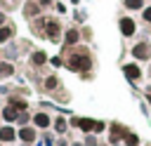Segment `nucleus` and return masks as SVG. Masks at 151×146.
I'll return each mask as SVG.
<instances>
[{
  "mask_svg": "<svg viewBox=\"0 0 151 146\" xmlns=\"http://www.w3.org/2000/svg\"><path fill=\"white\" fill-rule=\"evenodd\" d=\"M40 9H42V7H40L38 2H26V5H24V16H26V19H35V16L40 14Z\"/></svg>",
  "mask_w": 151,
  "mask_h": 146,
  "instance_id": "2eb2a0df",
  "label": "nucleus"
},
{
  "mask_svg": "<svg viewBox=\"0 0 151 146\" xmlns=\"http://www.w3.org/2000/svg\"><path fill=\"white\" fill-rule=\"evenodd\" d=\"M7 104H9V106H14L19 113H21V111H28V101H26V99H19V97H9V99H7Z\"/></svg>",
  "mask_w": 151,
  "mask_h": 146,
  "instance_id": "a211bd4d",
  "label": "nucleus"
},
{
  "mask_svg": "<svg viewBox=\"0 0 151 146\" xmlns=\"http://www.w3.org/2000/svg\"><path fill=\"white\" fill-rule=\"evenodd\" d=\"M80 38H83V33H80L78 28H66V31H64V45H66V47H76V45L80 42Z\"/></svg>",
  "mask_w": 151,
  "mask_h": 146,
  "instance_id": "9d476101",
  "label": "nucleus"
},
{
  "mask_svg": "<svg viewBox=\"0 0 151 146\" xmlns=\"http://www.w3.org/2000/svg\"><path fill=\"white\" fill-rule=\"evenodd\" d=\"M14 2H17V0H14Z\"/></svg>",
  "mask_w": 151,
  "mask_h": 146,
  "instance_id": "72a5a7b5",
  "label": "nucleus"
},
{
  "mask_svg": "<svg viewBox=\"0 0 151 146\" xmlns=\"http://www.w3.org/2000/svg\"><path fill=\"white\" fill-rule=\"evenodd\" d=\"M7 24V16H5V12H0V26H5Z\"/></svg>",
  "mask_w": 151,
  "mask_h": 146,
  "instance_id": "c85d7f7f",
  "label": "nucleus"
},
{
  "mask_svg": "<svg viewBox=\"0 0 151 146\" xmlns=\"http://www.w3.org/2000/svg\"><path fill=\"white\" fill-rule=\"evenodd\" d=\"M47 61H50V57H47L45 49H35V52L31 54V64H33V66H45Z\"/></svg>",
  "mask_w": 151,
  "mask_h": 146,
  "instance_id": "4468645a",
  "label": "nucleus"
},
{
  "mask_svg": "<svg viewBox=\"0 0 151 146\" xmlns=\"http://www.w3.org/2000/svg\"><path fill=\"white\" fill-rule=\"evenodd\" d=\"M104 130H106V122H104V120H97V122H94V132H92V134H99V132H104Z\"/></svg>",
  "mask_w": 151,
  "mask_h": 146,
  "instance_id": "393cba45",
  "label": "nucleus"
},
{
  "mask_svg": "<svg viewBox=\"0 0 151 146\" xmlns=\"http://www.w3.org/2000/svg\"><path fill=\"white\" fill-rule=\"evenodd\" d=\"M73 146H85V144H80V141H76V144H73Z\"/></svg>",
  "mask_w": 151,
  "mask_h": 146,
  "instance_id": "c756f323",
  "label": "nucleus"
},
{
  "mask_svg": "<svg viewBox=\"0 0 151 146\" xmlns=\"http://www.w3.org/2000/svg\"><path fill=\"white\" fill-rule=\"evenodd\" d=\"M83 144H85V146H99V144H97V134H85Z\"/></svg>",
  "mask_w": 151,
  "mask_h": 146,
  "instance_id": "5701e85b",
  "label": "nucleus"
},
{
  "mask_svg": "<svg viewBox=\"0 0 151 146\" xmlns=\"http://www.w3.org/2000/svg\"><path fill=\"white\" fill-rule=\"evenodd\" d=\"M38 5L40 7H50V5H54V0H38Z\"/></svg>",
  "mask_w": 151,
  "mask_h": 146,
  "instance_id": "bb28decb",
  "label": "nucleus"
},
{
  "mask_svg": "<svg viewBox=\"0 0 151 146\" xmlns=\"http://www.w3.org/2000/svg\"><path fill=\"white\" fill-rule=\"evenodd\" d=\"M123 75H125L130 82H139L142 75H144V71H142V66H139L137 61H127V64H123Z\"/></svg>",
  "mask_w": 151,
  "mask_h": 146,
  "instance_id": "7ed1b4c3",
  "label": "nucleus"
},
{
  "mask_svg": "<svg viewBox=\"0 0 151 146\" xmlns=\"http://www.w3.org/2000/svg\"><path fill=\"white\" fill-rule=\"evenodd\" d=\"M66 68H68V71H76V73L90 71V68H92V59H90L87 49H78L76 54H71V57L66 59Z\"/></svg>",
  "mask_w": 151,
  "mask_h": 146,
  "instance_id": "f257e3e1",
  "label": "nucleus"
},
{
  "mask_svg": "<svg viewBox=\"0 0 151 146\" xmlns=\"http://www.w3.org/2000/svg\"><path fill=\"white\" fill-rule=\"evenodd\" d=\"M17 134H19V141H24V144H35V139H38V127H35V125H24V127H17Z\"/></svg>",
  "mask_w": 151,
  "mask_h": 146,
  "instance_id": "39448f33",
  "label": "nucleus"
},
{
  "mask_svg": "<svg viewBox=\"0 0 151 146\" xmlns=\"http://www.w3.org/2000/svg\"><path fill=\"white\" fill-rule=\"evenodd\" d=\"M52 127H54V132H57V134H64V132L68 130V122H66V118H64V115H59V118H54V120H52Z\"/></svg>",
  "mask_w": 151,
  "mask_h": 146,
  "instance_id": "6ab92c4d",
  "label": "nucleus"
},
{
  "mask_svg": "<svg viewBox=\"0 0 151 146\" xmlns=\"http://www.w3.org/2000/svg\"><path fill=\"white\" fill-rule=\"evenodd\" d=\"M0 122H2V113H0Z\"/></svg>",
  "mask_w": 151,
  "mask_h": 146,
  "instance_id": "2f4dec72",
  "label": "nucleus"
},
{
  "mask_svg": "<svg viewBox=\"0 0 151 146\" xmlns=\"http://www.w3.org/2000/svg\"><path fill=\"white\" fill-rule=\"evenodd\" d=\"M54 7H57V12H59V14H64V12H66V5H64V2H57Z\"/></svg>",
  "mask_w": 151,
  "mask_h": 146,
  "instance_id": "a878e982",
  "label": "nucleus"
},
{
  "mask_svg": "<svg viewBox=\"0 0 151 146\" xmlns=\"http://www.w3.org/2000/svg\"><path fill=\"white\" fill-rule=\"evenodd\" d=\"M127 134V130L120 125V122H113L111 125V144H118V141H123V137Z\"/></svg>",
  "mask_w": 151,
  "mask_h": 146,
  "instance_id": "f8f14e48",
  "label": "nucleus"
},
{
  "mask_svg": "<svg viewBox=\"0 0 151 146\" xmlns=\"http://www.w3.org/2000/svg\"><path fill=\"white\" fill-rule=\"evenodd\" d=\"M118 28H120V35L123 38H132L137 33V21L132 16H120L118 19Z\"/></svg>",
  "mask_w": 151,
  "mask_h": 146,
  "instance_id": "20e7f679",
  "label": "nucleus"
},
{
  "mask_svg": "<svg viewBox=\"0 0 151 146\" xmlns=\"http://www.w3.org/2000/svg\"><path fill=\"white\" fill-rule=\"evenodd\" d=\"M12 75H14V64H12V61H0V78L7 80V78H12Z\"/></svg>",
  "mask_w": 151,
  "mask_h": 146,
  "instance_id": "f3484780",
  "label": "nucleus"
},
{
  "mask_svg": "<svg viewBox=\"0 0 151 146\" xmlns=\"http://www.w3.org/2000/svg\"><path fill=\"white\" fill-rule=\"evenodd\" d=\"M14 35H17V28H14L12 24H5V26H0V45L9 42Z\"/></svg>",
  "mask_w": 151,
  "mask_h": 146,
  "instance_id": "ddd939ff",
  "label": "nucleus"
},
{
  "mask_svg": "<svg viewBox=\"0 0 151 146\" xmlns=\"http://www.w3.org/2000/svg\"><path fill=\"white\" fill-rule=\"evenodd\" d=\"M50 61H52V64H54V66H61V57H52V59H50Z\"/></svg>",
  "mask_w": 151,
  "mask_h": 146,
  "instance_id": "cd10ccee",
  "label": "nucleus"
},
{
  "mask_svg": "<svg viewBox=\"0 0 151 146\" xmlns=\"http://www.w3.org/2000/svg\"><path fill=\"white\" fill-rule=\"evenodd\" d=\"M142 21H146V24H151V5H146V7L142 9Z\"/></svg>",
  "mask_w": 151,
  "mask_h": 146,
  "instance_id": "b1692460",
  "label": "nucleus"
},
{
  "mask_svg": "<svg viewBox=\"0 0 151 146\" xmlns=\"http://www.w3.org/2000/svg\"><path fill=\"white\" fill-rule=\"evenodd\" d=\"M17 139H19V134H17V127L14 125H9V122L0 125V144H12Z\"/></svg>",
  "mask_w": 151,
  "mask_h": 146,
  "instance_id": "6e6552de",
  "label": "nucleus"
},
{
  "mask_svg": "<svg viewBox=\"0 0 151 146\" xmlns=\"http://www.w3.org/2000/svg\"><path fill=\"white\" fill-rule=\"evenodd\" d=\"M123 7L130 12H142L146 7V0H123Z\"/></svg>",
  "mask_w": 151,
  "mask_h": 146,
  "instance_id": "dca6fc26",
  "label": "nucleus"
},
{
  "mask_svg": "<svg viewBox=\"0 0 151 146\" xmlns=\"http://www.w3.org/2000/svg\"><path fill=\"white\" fill-rule=\"evenodd\" d=\"M132 57H134L137 61H149V59H151V42H149V40L137 42V45L132 47Z\"/></svg>",
  "mask_w": 151,
  "mask_h": 146,
  "instance_id": "423d86ee",
  "label": "nucleus"
},
{
  "mask_svg": "<svg viewBox=\"0 0 151 146\" xmlns=\"http://www.w3.org/2000/svg\"><path fill=\"white\" fill-rule=\"evenodd\" d=\"M0 113H2V122H9V125H17V118H19V111H17L14 106H9V104H7V106H5V108H2Z\"/></svg>",
  "mask_w": 151,
  "mask_h": 146,
  "instance_id": "9b49d317",
  "label": "nucleus"
},
{
  "mask_svg": "<svg viewBox=\"0 0 151 146\" xmlns=\"http://www.w3.org/2000/svg\"><path fill=\"white\" fill-rule=\"evenodd\" d=\"M31 125H35L38 130H50V127H52V115H50L47 111H38V113H33Z\"/></svg>",
  "mask_w": 151,
  "mask_h": 146,
  "instance_id": "0eeeda50",
  "label": "nucleus"
},
{
  "mask_svg": "<svg viewBox=\"0 0 151 146\" xmlns=\"http://www.w3.org/2000/svg\"><path fill=\"white\" fill-rule=\"evenodd\" d=\"M45 35H47V40L50 42H61L64 40V35H61V24L57 21V19H47L45 21Z\"/></svg>",
  "mask_w": 151,
  "mask_h": 146,
  "instance_id": "f03ea898",
  "label": "nucleus"
},
{
  "mask_svg": "<svg viewBox=\"0 0 151 146\" xmlns=\"http://www.w3.org/2000/svg\"><path fill=\"white\" fill-rule=\"evenodd\" d=\"M123 144H125V146H139V137H137L134 132H127V134L123 137Z\"/></svg>",
  "mask_w": 151,
  "mask_h": 146,
  "instance_id": "412c9836",
  "label": "nucleus"
},
{
  "mask_svg": "<svg viewBox=\"0 0 151 146\" xmlns=\"http://www.w3.org/2000/svg\"><path fill=\"white\" fill-rule=\"evenodd\" d=\"M42 87H45L47 92H54V89L59 87V78H57V75H47L45 82H42Z\"/></svg>",
  "mask_w": 151,
  "mask_h": 146,
  "instance_id": "aec40b11",
  "label": "nucleus"
},
{
  "mask_svg": "<svg viewBox=\"0 0 151 146\" xmlns=\"http://www.w3.org/2000/svg\"><path fill=\"white\" fill-rule=\"evenodd\" d=\"M94 118H71V125H76V127H80L85 134H92L94 132Z\"/></svg>",
  "mask_w": 151,
  "mask_h": 146,
  "instance_id": "1a4fd4ad",
  "label": "nucleus"
},
{
  "mask_svg": "<svg viewBox=\"0 0 151 146\" xmlns=\"http://www.w3.org/2000/svg\"><path fill=\"white\" fill-rule=\"evenodd\" d=\"M31 120H33V115H31L28 111H21V113H19V118H17V125H19V127H24V125H28Z\"/></svg>",
  "mask_w": 151,
  "mask_h": 146,
  "instance_id": "4be33fe9",
  "label": "nucleus"
},
{
  "mask_svg": "<svg viewBox=\"0 0 151 146\" xmlns=\"http://www.w3.org/2000/svg\"><path fill=\"white\" fill-rule=\"evenodd\" d=\"M146 2H151V0H146Z\"/></svg>",
  "mask_w": 151,
  "mask_h": 146,
  "instance_id": "473e14b6",
  "label": "nucleus"
},
{
  "mask_svg": "<svg viewBox=\"0 0 151 146\" xmlns=\"http://www.w3.org/2000/svg\"><path fill=\"white\" fill-rule=\"evenodd\" d=\"M149 78H151V66H149Z\"/></svg>",
  "mask_w": 151,
  "mask_h": 146,
  "instance_id": "7c9ffc66",
  "label": "nucleus"
}]
</instances>
